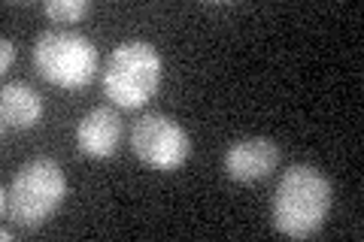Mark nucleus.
I'll return each mask as SVG.
<instances>
[{"label":"nucleus","mask_w":364,"mask_h":242,"mask_svg":"<svg viewBox=\"0 0 364 242\" xmlns=\"http://www.w3.org/2000/svg\"><path fill=\"white\" fill-rule=\"evenodd\" d=\"M331 209V182L310 164H294L282 172L270 203L273 227L282 236L306 239L325 224Z\"/></svg>","instance_id":"obj_1"},{"label":"nucleus","mask_w":364,"mask_h":242,"mask_svg":"<svg viewBox=\"0 0 364 242\" xmlns=\"http://www.w3.org/2000/svg\"><path fill=\"white\" fill-rule=\"evenodd\" d=\"M67 194L64 170L55 158H31L13 176V185L0 191L4 218L21 227H40L61 206Z\"/></svg>","instance_id":"obj_2"},{"label":"nucleus","mask_w":364,"mask_h":242,"mask_svg":"<svg viewBox=\"0 0 364 242\" xmlns=\"http://www.w3.org/2000/svg\"><path fill=\"white\" fill-rule=\"evenodd\" d=\"M161 55L152 43L146 40H124L109 55L107 73H104V91L112 103L124 109L143 106L161 85Z\"/></svg>","instance_id":"obj_3"},{"label":"nucleus","mask_w":364,"mask_h":242,"mask_svg":"<svg viewBox=\"0 0 364 242\" xmlns=\"http://www.w3.org/2000/svg\"><path fill=\"white\" fill-rule=\"evenodd\" d=\"M33 64L61 88H82L97 73V49L85 33L52 28L33 40Z\"/></svg>","instance_id":"obj_4"},{"label":"nucleus","mask_w":364,"mask_h":242,"mask_svg":"<svg viewBox=\"0 0 364 242\" xmlns=\"http://www.w3.org/2000/svg\"><path fill=\"white\" fill-rule=\"evenodd\" d=\"M131 145L134 155L152 170H176L186 164L191 152V140L186 128L161 112H146L134 121Z\"/></svg>","instance_id":"obj_5"},{"label":"nucleus","mask_w":364,"mask_h":242,"mask_svg":"<svg viewBox=\"0 0 364 242\" xmlns=\"http://www.w3.org/2000/svg\"><path fill=\"white\" fill-rule=\"evenodd\" d=\"M279 164V145L270 136H246L225 152V172L237 182H255L270 176Z\"/></svg>","instance_id":"obj_6"},{"label":"nucleus","mask_w":364,"mask_h":242,"mask_svg":"<svg viewBox=\"0 0 364 242\" xmlns=\"http://www.w3.org/2000/svg\"><path fill=\"white\" fill-rule=\"evenodd\" d=\"M122 140V119L116 109L95 106L88 115H82L76 128V143L91 158H109L119 148Z\"/></svg>","instance_id":"obj_7"},{"label":"nucleus","mask_w":364,"mask_h":242,"mask_svg":"<svg viewBox=\"0 0 364 242\" xmlns=\"http://www.w3.org/2000/svg\"><path fill=\"white\" fill-rule=\"evenodd\" d=\"M43 115V97L28 82H6L0 91V121L9 131L33 128Z\"/></svg>","instance_id":"obj_8"},{"label":"nucleus","mask_w":364,"mask_h":242,"mask_svg":"<svg viewBox=\"0 0 364 242\" xmlns=\"http://www.w3.org/2000/svg\"><path fill=\"white\" fill-rule=\"evenodd\" d=\"M43 9H46V16H49L52 21L70 25V21H79V18L88 16L91 4H88V0H49Z\"/></svg>","instance_id":"obj_9"},{"label":"nucleus","mask_w":364,"mask_h":242,"mask_svg":"<svg viewBox=\"0 0 364 242\" xmlns=\"http://www.w3.org/2000/svg\"><path fill=\"white\" fill-rule=\"evenodd\" d=\"M13 57H16V45H13V40H4V43H0V70H9Z\"/></svg>","instance_id":"obj_10"},{"label":"nucleus","mask_w":364,"mask_h":242,"mask_svg":"<svg viewBox=\"0 0 364 242\" xmlns=\"http://www.w3.org/2000/svg\"><path fill=\"white\" fill-rule=\"evenodd\" d=\"M0 239H4V242H9V239H13V233H9V227H4V230H0Z\"/></svg>","instance_id":"obj_11"}]
</instances>
